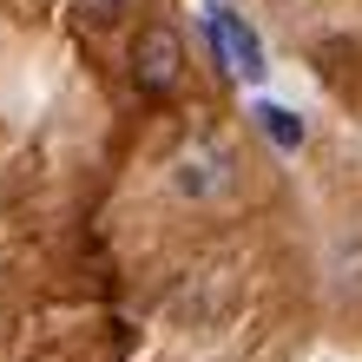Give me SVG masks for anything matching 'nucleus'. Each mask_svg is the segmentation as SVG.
Listing matches in <instances>:
<instances>
[{"label":"nucleus","instance_id":"nucleus-1","mask_svg":"<svg viewBox=\"0 0 362 362\" xmlns=\"http://www.w3.org/2000/svg\"><path fill=\"white\" fill-rule=\"evenodd\" d=\"M178 73H185V40L172 27H145L132 40V79H139L145 93H172Z\"/></svg>","mask_w":362,"mask_h":362},{"label":"nucleus","instance_id":"nucleus-2","mask_svg":"<svg viewBox=\"0 0 362 362\" xmlns=\"http://www.w3.org/2000/svg\"><path fill=\"white\" fill-rule=\"evenodd\" d=\"M211 40H218V47L230 53V66H238L244 79H257V73H264V59H257V33H250V27H238V20H230L224 7H211Z\"/></svg>","mask_w":362,"mask_h":362},{"label":"nucleus","instance_id":"nucleus-3","mask_svg":"<svg viewBox=\"0 0 362 362\" xmlns=\"http://www.w3.org/2000/svg\"><path fill=\"white\" fill-rule=\"evenodd\" d=\"M224 158L218 152H185L178 158V191H191V198H211V191H224Z\"/></svg>","mask_w":362,"mask_h":362},{"label":"nucleus","instance_id":"nucleus-4","mask_svg":"<svg viewBox=\"0 0 362 362\" xmlns=\"http://www.w3.org/2000/svg\"><path fill=\"white\" fill-rule=\"evenodd\" d=\"M257 125H264V132H270L276 145H284V152H296V145H303V119H290L284 105H270V99L257 105Z\"/></svg>","mask_w":362,"mask_h":362},{"label":"nucleus","instance_id":"nucleus-5","mask_svg":"<svg viewBox=\"0 0 362 362\" xmlns=\"http://www.w3.org/2000/svg\"><path fill=\"white\" fill-rule=\"evenodd\" d=\"M125 7V0H79V20H93V27H105V20H112Z\"/></svg>","mask_w":362,"mask_h":362}]
</instances>
